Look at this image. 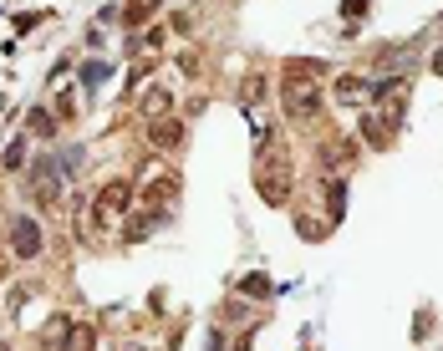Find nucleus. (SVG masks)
Instances as JSON below:
<instances>
[{
  "label": "nucleus",
  "mask_w": 443,
  "mask_h": 351,
  "mask_svg": "<svg viewBox=\"0 0 443 351\" xmlns=\"http://www.w3.org/2000/svg\"><path fill=\"white\" fill-rule=\"evenodd\" d=\"M280 102H285V112H291L296 123H311V117L321 112V87H311V82H285V87H280Z\"/></svg>",
  "instance_id": "1"
},
{
  "label": "nucleus",
  "mask_w": 443,
  "mask_h": 351,
  "mask_svg": "<svg viewBox=\"0 0 443 351\" xmlns=\"http://www.w3.org/2000/svg\"><path fill=\"white\" fill-rule=\"evenodd\" d=\"M61 168H56V158H36V168H31V193H36V204H56L61 199Z\"/></svg>",
  "instance_id": "2"
},
{
  "label": "nucleus",
  "mask_w": 443,
  "mask_h": 351,
  "mask_svg": "<svg viewBox=\"0 0 443 351\" xmlns=\"http://www.w3.org/2000/svg\"><path fill=\"white\" fill-rule=\"evenodd\" d=\"M41 224H36V219H16V224H10V255H16V259H36V255H41Z\"/></svg>",
  "instance_id": "3"
},
{
  "label": "nucleus",
  "mask_w": 443,
  "mask_h": 351,
  "mask_svg": "<svg viewBox=\"0 0 443 351\" xmlns=\"http://www.w3.org/2000/svg\"><path fill=\"white\" fill-rule=\"evenodd\" d=\"M127 209H133V184H107V189H102L97 219H117V214H127Z\"/></svg>",
  "instance_id": "4"
},
{
  "label": "nucleus",
  "mask_w": 443,
  "mask_h": 351,
  "mask_svg": "<svg viewBox=\"0 0 443 351\" xmlns=\"http://www.w3.org/2000/svg\"><path fill=\"white\" fill-rule=\"evenodd\" d=\"M336 97H342V102H362V97H367V87H362L357 76H342V87H336Z\"/></svg>",
  "instance_id": "5"
},
{
  "label": "nucleus",
  "mask_w": 443,
  "mask_h": 351,
  "mask_svg": "<svg viewBox=\"0 0 443 351\" xmlns=\"http://www.w3.org/2000/svg\"><path fill=\"white\" fill-rule=\"evenodd\" d=\"M56 168H61V173L72 178L76 168H82V148H61V153H56Z\"/></svg>",
  "instance_id": "6"
},
{
  "label": "nucleus",
  "mask_w": 443,
  "mask_h": 351,
  "mask_svg": "<svg viewBox=\"0 0 443 351\" xmlns=\"http://www.w3.org/2000/svg\"><path fill=\"white\" fill-rule=\"evenodd\" d=\"M153 142H163V148H174V142H178V127H174V123H153Z\"/></svg>",
  "instance_id": "7"
},
{
  "label": "nucleus",
  "mask_w": 443,
  "mask_h": 351,
  "mask_svg": "<svg viewBox=\"0 0 443 351\" xmlns=\"http://www.w3.org/2000/svg\"><path fill=\"white\" fill-rule=\"evenodd\" d=\"M148 229H153V214H138V219H127V229H123V234H127V240H143Z\"/></svg>",
  "instance_id": "8"
},
{
  "label": "nucleus",
  "mask_w": 443,
  "mask_h": 351,
  "mask_svg": "<svg viewBox=\"0 0 443 351\" xmlns=\"http://www.w3.org/2000/svg\"><path fill=\"white\" fill-rule=\"evenodd\" d=\"M31 133L36 138H51V133H56V123H51L46 112H31Z\"/></svg>",
  "instance_id": "9"
},
{
  "label": "nucleus",
  "mask_w": 443,
  "mask_h": 351,
  "mask_svg": "<svg viewBox=\"0 0 443 351\" xmlns=\"http://www.w3.org/2000/svg\"><path fill=\"white\" fill-rule=\"evenodd\" d=\"M25 163V142H10L6 148V168H21Z\"/></svg>",
  "instance_id": "10"
},
{
  "label": "nucleus",
  "mask_w": 443,
  "mask_h": 351,
  "mask_svg": "<svg viewBox=\"0 0 443 351\" xmlns=\"http://www.w3.org/2000/svg\"><path fill=\"white\" fill-rule=\"evenodd\" d=\"M433 67H438V76H443V51H438V56H433Z\"/></svg>",
  "instance_id": "11"
}]
</instances>
